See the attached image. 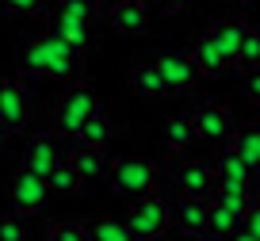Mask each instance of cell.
<instances>
[{
	"label": "cell",
	"instance_id": "obj_1",
	"mask_svg": "<svg viewBox=\"0 0 260 241\" xmlns=\"http://www.w3.org/2000/svg\"><path fill=\"white\" fill-rule=\"evenodd\" d=\"M81 54H77L61 35L46 31L39 39H31L19 50V73L23 77H54V80H73Z\"/></svg>",
	"mask_w": 260,
	"mask_h": 241
},
{
	"label": "cell",
	"instance_id": "obj_2",
	"mask_svg": "<svg viewBox=\"0 0 260 241\" xmlns=\"http://www.w3.org/2000/svg\"><path fill=\"white\" fill-rule=\"evenodd\" d=\"M107 180H111V192L122 195V199H146V195H157V180H161V169H157L149 157H119L107 165Z\"/></svg>",
	"mask_w": 260,
	"mask_h": 241
},
{
	"label": "cell",
	"instance_id": "obj_3",
	"mask_svg": "<svg viewBox=\"0 0 260 241\" xmlns=\"http://www.w3.org/2000/svg\"><path fill=\"white\" fill-rule=\"evenodd\" d=\"M92 19H96V4L92 0H57L50 12L54 35H61L77 54H84L92 42Z\"/></svg>",
	"mask_w": 260,
	"mask_h": 241
},
{
	"label": "cell",
	"instance_id": "obj_4",
	"mask_svg": "<svg viewBox=\"0 0 260 241\" xmlns=\"http://www.w3.org/2000/svg\"><path fill=\"white\" fill-rule=\"evenodd\" d=\"M100 107V96L92 84H73V88L61 96V104H57L54 111V134L57 138H77V130H81V123L88 119L92 111Z\"/></svg>",
	"mask_w": 260,
	"mask_h": 241
},
{
	"label": "cell",
	"instance_id": "obj_5",
	"mask_svg": "<svg viewBox=\"0 0 260 241\" xmlns=\"http://www.w3.org/2000/svg\"><path fill=\"white\" fill-rule=\"evenodd\" d=\"M126 230L138 241H161L169 233V203L161 195H146V199H134L130 215L122 218Z\"/></svg>",
	"mask_w": 260,
	"mask_h": 241
},
{
	"label": "cell",
	"instance_id": "obj_6",
	"mask_svg": "<svg viewBox=\"0 0 260 241\" xmlns=\"http://www.w3.org/2000/svg\"><path fill=\"white\" fill-rule=\"evenodd\" d=\"M8 199H12V210H16V215H35V210L46 207L50 188H46V180H42V176H35L31 169H23V165H19V169L12 172Z\"/></svg>",
	"mask_w": 260,
	"mask_h": 241
},
{
	"label": "cell",
	"instance_id": "obj_7",
	"mask_svg": "<svg viewBox=\"0 0 260 241\" xmlns=\"http://www.w3.org/2000/svg\"><path fill=\"white\" fill-rule=\"evenodd\" d=\"M187 119L195 127V138H211V142H230V134L237 130L234 111L222 104H199Z\"/></svg>",
	"mask_w": 260,
	"mask_h": 241
},
{
	"label": "cell",
	"instance_id": "obj_8",
	"mask_svg": "<svg viewBox=\"0 0 260 241\" xmlns=\"http://www.w3.org/2000/svg\"><path fill=\"white\" fill-rule=\"evenodd\" d=\"M211 169H214V188H222V192H256V176L241 165L234 145H222Z\"/></svg>",
	"mask_w": 260,
	"mask_h": 241
},
{
	"label": "cell",
	"instance_id": "obj_9",
	"mask_svg": "<svg viewBox=\"0 0 260 241\" xmlns=\"http://www.w3.org/2000/svg\"><path fill=\"white\" fill-rule=\"evenodd\" d=\"M169 226H176L180 237H199V233H207V199L176 195V203L169 207Z\"/></svg>",
	"mask_w": 260,
	"mask_h": 241
},
{
	"label": "cell",
	"instance_id": "obj_10",
	"mask_svg": "<svg viewBox=\"0 0 260 241\" xmlns=\"http://www.w3.org/2000/svg\"><path fill=\"white\" fill-rule=\"evenodd\" d=\"M61 161V138L54 130H42V134L27 138V157H23V169H31L35 176L46 180V172Z\"/></svg>",
	"mask_w": 260,
	"mask_h": 241
},
{
	"label": "cell",
	"instance_id": "obj_11",
	"mask_svg": "<svg viewBox=\"0 0 260 241\" xmlns=\"http://www.w3.org/2000/svg\"><path fill=\"white\" fill-rule=\"evenodd\" d=\"M0 127L8 134L27 130V92L19 80H0Z\"/></svg>",
	"mask_w": 260,
	"mask_h": 241
},
{
	"label": "cell",
	"instance_id": "obj_12",
	"mask_svg": "<svg viewBox=\"0 0 260 241\" xmlns=\"http://www.w3.org/2000/svg\"><path fill=\"white\" fill-rule=\"evenodd\" d=\"M153 65H157V73L165 77V84H169V96H176V92H191L195 84H199V69L191 65L187 54H161Z\"/></svg>",
	"mask_w": 260,
	"mask_h": 241
},
{
	"label": "cell",
	"instance_id": "obj_13",
	"mask_svg": "<svg viewBox=\"0 0 260 241\" xmlns=\"http://www.w3.org/2000/svg\"><path fill=\"white\" fill-rule=\"evenodd\" d=\"M107 23L122 35H146L149 31V8L142 0H107Z\"/></svg>",
	"mask_w": 260,
	"mask_h": 241
},
{
	"label": "cell",
	"instance_id": "obj_14",
	"mask_svg": "<svg viewBox=\"0 0 260 241\" xmlns=\"http://www.w3.org/2000/svg\"><path fill=\"white\" fill-rule=\"evenodd\" d=\"M176 188L180 195H195V199H207L214 192V169L211 161H184L176 169Z\"/></svg>",
	"mask_w": 260,
	"mask_h": 241
},
{
	"label": "cell",
	"instance_id": "obj_15",
	"mask_svg": "<svg viewBox=\"0 0 260 241\" xmlns=\"http://www.w3.org/2000/svg\"><path fill=\"white\" fill-rule=\"evenodd\" d=\"M245 19H214L211 27H207V39L214 42V50H218L222 57L230 62H237V46H241V35H245Z\"/></svg>",
	"mask_w": 260,
	"mask_h": 241
},
{
	"label": "cell",
	"instance_id": "obj_16",
	"mask_svg": "<svg viewBox=\"0 0 260 241\" xmlns=\"http://www.w3.org/2000/svg\"><path fill=\"white\" fill-rule=\"evenodd\" d=\"M111 138H115V123H111V115H107L104 107H96V111L81 123V130H77V142L88 145V149H107Z\"/></svg>",
	"mask_w": 260,
	"mask_h": 241
},
{
	"label": "cell",
	"instance_id": "obj_17",
	"mask_svg": "<svg viewBox=\"0 0 260 241\" xmlns=\"http://www.w3.org/2000/svg\"><path fill=\"white\" fill-rule=\"evenodd\" d=\"M130 92H138L142 100H165L169 96V84H165V77L157 73L153 62H138L130 69Z\"/></svg>",
	"mask_w": 260,
	"mask_h": 241
},
{
	"label": "cell",
	"instance_id": "obj_18",
	"mask_svg": "<svg viewBox=\"0 0 260 241\" xmlns=\"http://www.w3.org/2000/svg\"><path fill=\"white\" fill-rule=\"evenodd\" d=\"M69 165H73V172L81 176V184L84 180H100V176H107V153L104 149H88V145H81V149H73L69 153Z\"/></svg>",
	"mask_w": 260,
	"mask_h": 241
},
{
	"label": "cell",
	"instance_id": "obj_19",
	"mask_svg": "<svg viewBox=\"0 0 260 241\" xmlns=\"http://www.w3.org/2000/svg\"><path fill=\"white\" fill-rule=\"evenodd\" d=\"M234 153L241 157V165L256 176V165H260V130H256V123H245V127H237L234 134Z\"/></svg>",
	"mask_w": 260,
	"mask_h": 241
},
{
	"label": "cell",
	"instance_id": "obj_20",
	"mask_svg": "<svg viewBox=\"0 0 260 241\" xmlns=\"http://www.w3.org/2000/svg\"><path fill=\"white\" fill-rule=\"evenodd\" d=\"M187 57H191V65L199 69V77H218V73L226 69V57H222L218 50H214V42L207 39V35H203V39H195V42H191Z\"/></svg>",
	"mask_w": 260,
	"mask_h": 241
},
{
	"label": "cell",
	"instance_id": "obj_21",
	"mask_svg": "<svg viewBox=\"0 0 260 241\" xmlns=\"http://www.w3.org/2000/svg\"><path fill=\"white\" fill-rule=\"evenodd\" d=\"M84 237H88V241H138L134 233L126 230L122 218H107V215L84 222Z\"/></svg>",
	"mask_w": 260,
	"mask_h": 241
},
{
	"label": "cell",
	"instance_id": "obj_22",
	"mask_svg": "<svg viewBox=\"0 0 260 241\" xmlns=\"http://www.w3.org/2000/svg\"><path fill=\"white\" fill-rule=\"evenodd\" d=\"M237 226H241V215H234L230 207L207 199V233H211V237H230Z\"/></svg>",
	"mask_w": 260,
	"mask_h": 241
},
{
	"label": "cell",
	"instance_id": "obj_23",
	"mask_svg": "<svg viewBox=\"0 0 260 241\" xmlns=\"http://www.w3.org/2000/svg\"><path fill=\"white\" fill-rule=\"evenodd\" d=\"M46 188H50L54 195H77V192H81V176L73 172V165H69V161H57L54 169L46 172Z\"/></svg>",
	"mask_w": 260,
	"mask_h": 241
},
{
	"label": "cell",
	"instance_id": "obj_24",
	"mask_svg": "<svg viewBox=\"0 0 260 241\" xmlns=\"http://www.w3.org/2000/svg\"><path fill=\"white\" fill-rule=\"evenodd\" d=\"M191 142H195V127H191L187 115L165 123V145H169V149H187Z\"/></svg>",
	"mask_w": 260,
	"mask_h": 241
},
{
	"label": "cell",
	"instance_id": "obj_25",
	"mask_svg": "<svg viewBox=\"0 0 260 241\" xmlns=\"http://www.w3.org/2000/svg\"><path fill=\"white\" fill-rule=\"evenodd\" d=\"M256 62H260V35H256V27H245L241 46H237V65L241 69H256Z\"/></svg>",
	"mask_w": 260,
	"mask_h": 241
},
{
	"label": "cell",
	"instance_id": "obj_26",
	"mask_svg": "<svg viewBox=\"0 0 260 241\" xmlns=\"http://www.w3.org/2000/svg\"><path fill=\"white\" fill-rule=\"evenodd\" d=\"M46 241H88L84 237V226L73 222V218H61V222H50Z\"/></svg>",
	"mask_w": 260,
	"mask_h": 241
},
{
	"label": "cell",
	"instance_id": "obj_27",
	"mask_svg": "<svg viewBox=\"0 0 260 241\" xmlns=\"http://www.w3.org/2000/svg\"><path fill=\"white\" fill-rule=\"evenodd\" d=\"M46 0H0V12L4 16H19V19H31V16H42Z\"/></svg>",
	"mask_w": 260,
	"mask_h": 241
},
{
	"label": "cell",
	"instance_id": "obj_28",
	"mask_svg": "<svg viewBox=\"0 0 260 241\" xmlns=\"http://www.w3.org/2000/svg\"><path fill=\"white\" fill-rule=\"evenodd\" d=\"M0 241H27V226L16 215H4L0 218Z\"/></svg>",
	"mask_w": 260,
	"mask_h": 241
},
{
	"label": "cell",
	"instance_id": "obj_29",
	"mask_svg": "<svg viewBox=\"0 0 260 241\" xmlns=\"http://www.w3.org/2000/svg\"><path fill=\"white\" fill-rule=\"evenodd\" d=\"M245 96H249L252 104L260 100V77H256V69H249V73H245Z\"/></svg>",
	"mask_w": 260,
	"mask_h": 241
},
{
	"label": "cell",
	"instance_id": "obj_30",
	"mask_svg": "<svg viewBox=\"0 0 260 241\" xmlns=\"http://www.w3.org/2000/svg\"><path fill=\"white\" fill-rule=\"evenodd\" d=\"M226 241H260V237H256V233H252V230H245V226H237V230L230 233Z\"/></svg>",
	"mask_w": 260,
	"mask_h": 241
},
{
	"label": "cell",
	"instance_id": "obj_31",
	"mask_svg": "<svg viewBox=\"0 0 260 241\" xmlns=\"http://www.w3.org/2000/svg\"><path fill=\"white\" fill-rule=\"evenodd\" d=\"M184 4H191V0H161V8H165V12H180Z\"/></svg>",
	"mask_w": 260,
	"mask_h": 241
},
{
	"label": "cell",
	"instance_id": "obj_32",
	"mask_svg": "<svg viewBox=\"0 0 260 241\" xmlns=\"http://www.w3.org/2000/svg\"><path fill=\"white\" fill-rule=\"evenodd\" d=\"M4 145H8V130L0 127V153H4Z\"/></svg>",
	"mask_w": 260,
	"mask_h": 241
},
{
	"label": "cell",
	"instance_id": "obj_33",
	"mask_svg": "<svg viewBox=\"0 0 260 241\" xmlns=\"http://www.w3.org/2000/svg\"><path fill=\"white\" fill-rule=\"evenodd\" d=\"M234 4H245V0H234Z\"/></svg>",
	"mask_w": 260,
	"mask_h": 241
},
{
	"label": "cell",
	"instance_id": "obj_34",
	"mask_svg": "<svg viewBox=\"0 0 260 241\" xmlns=\"http://www.w3.org/2000/svg\"><path fill=\"white\" fill-rule=\"evenodd\" d=\"M180 241H184V237H180Z\"/></svg>",
	"mask_w": 260,
	"mask_h": 241
}]
</instances>
